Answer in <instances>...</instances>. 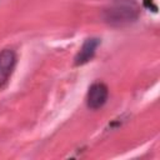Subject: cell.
I'll list each match as a JSON object with an SVG mask.
<instances>
[{
  "label": "cell",
  "mask_w": 160,
  "mask_h": 160,
  "mask_svg": "<svg viewBox=\"0 0 160 160\" xmlns=\"http://www.w3.org/2000/svg\"><path fill=\"white\" fill-rule=\"evenodd\" d=\"M139 16V8L130 0H116L105 11L104 19L110 25L121 26L135 21Z\"/></svg>",
  "instance_id": "obj_1"
},
{
  "label": "cell",
  "mask_w": 160,
  "mask_h": 160,
  "mask_svg": "<svg viewBox=\"0 0 160 160\" xmlns=\"http://www.w3.org/2000/svg\"><path fill=\"white\" fill-rule=\"evenodd\" d=\"M16 65V55L10 49L0 51V90H2L9 82L12 71Z\"/></svg>",
  "instance_id": "obj_2"
},
{
  "label": "cell",
  "mask_w": 160,
  "mask_h": 160,
  "mask_svg": "<svg viewBox=\"0 0 160 160\" xmlns=\"http://www.w3.org/2000/svg\"><path fill=\"white\" fill-rule=\"evenodd\" d=\"M108 96H109L108 86L102 82H94L89 88L86 95V105L91 110H98L106 102Z\"/></svg>",
  "instance_id": "obj_3"
},
{
  "label": "cell",
  "mask_w": 160,
  "mask_h": 160,
  "mask_svg": "<svg viewBox=\"0 0 160 160\" xmlns=\"http://www.w3.org/2000/svg\"><path fill=\"white\" fill-rule=\"evenodd\" d=\"M99 45H100V40L98 38H89V39H86L82 42L79 52L76 54V56L74 59V64L76 66H80V65H84V64L89 62L94 58L95 51H96Z\"/></svg>",
  "instance_id": "obj_4"
}]
</instances>
